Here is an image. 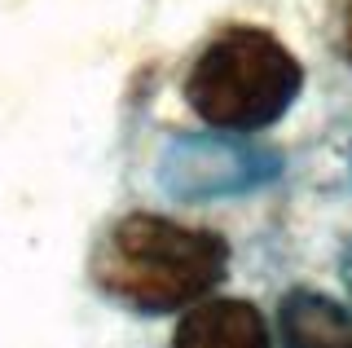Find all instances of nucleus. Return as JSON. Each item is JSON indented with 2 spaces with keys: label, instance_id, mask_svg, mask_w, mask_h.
Instances as JSON below:
<instances>
[{
  "label": "nucleus",
  "instance_id": "obj_4",
  "mask_svg": "<svg viewBox=\"0 0 352 348\" xmlns=\"http://www.w3.org/2000/svg\"><path fill=\"white\" fill-rule=\"evenodd\" d=\"M264 313L247 300H203L176 326V348H264Z\"/></svg>",
  "mask_w": 352,
  "mask_h": 348
},
{
  "label": "nucleus",
  "instance_id": "obj_5",
  "mask_svg": "<svg viewBox=\"0 0 352 348\" xmlns=\"http://www.w3.org/2000/svg\"><path fill=\"white\" fill-rule=\"evenodd\" d=\"M278 326L291 348H352V313L308 287L286 291Z\"/></svg>",
  "mask_w": 352,
  "mask_h": 348
},
{
  "label": "nucleus",
  "instance_id": "obj_6",
  "mask_svg": "<svg viewBox=\"0 0 352 348\" xmlns=\"http://www.w3.org/2000/svg\"><path fill=\"white\" fill-rule=\"evenodd\" d=\"M339 40H344V58L352 62V0H344V27H339Z\"/></svg>",
  "mask_w": 352,
  "mask_h": 348
},
{
  "label": "nucleus",
  "instance_id": "obj_3",
  "mask_svg": "<svg viewBox=\"0 0 352 348\" xmlns=\"http://www.w3.org/2000/svg\"><path fill=\"white\" fill-rule=\"evenodd\" d=\"M282 177V155L234 137H176L163 150L159 181L172 199L251 194Z\"/></svg>",
  "mask_w": 352,
  "mask_h": 348
},
{
  "label": "nucleus",
  "instance_id": "obj_1",
  "mask_svg": "<svg viewBox=\"0 0 352 348\" xmlns=\"http://www.w3.org/2000/svg\"><path fill=\"white\" fill-rule=\"evenodd\" d=\"M229 274V243L212 230L132 212L93 252V278L110 300L137 313H176L216 291Z\"/></svg>",
  "mask_w": 352,
  "mask_h": 348
},
{
  "label": "nucleus",
  "instance_id": "obj_7",
  "mask_svg": "<svg viewBox=\"0 0 352 348\" xmlns=\"http://www.w3.org/2000/svg\"><path fill=\"white\" fill-rule=\"evenodd\" d=\"M344 278H348V291H352V252H348V265H344Z\"/></svg>",
  "mask_w": 352,
  "mask_h": 348
},
{
  "label": "nucleus",
  "instance_id": "obj_2",
  "mask_svg": "<svg viewBox=\"0 0 352 348\" xmlns=\"http://www.w3.org/2000/svg\"><path fill=\"white\" fill-rule=\"evenodd\" d=\"M300 89V58L264 27H225L207 40L185 75V102L220 133H256L278 124Z\"/></svg>",
  "mask_w": 352,
  "mask_h": 348
}]
</instances>
